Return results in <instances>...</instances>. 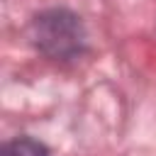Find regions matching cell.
Wrapping results in <instances>:
<instances>
[{
  "mask_svg": "<svg viewBox=\"0 0 156 156\" xmlns=\"http://www.w3.org/2000/svg\"><path fill=\"white\" fill-rule=\"evenodd\" d=\"M39 24L44 27V32L39 34L41 44L51 46L54 51H63V49H68V46H76V44L68 41V39H73V41L78 39L76 17H71V15H66V12H51V15H44V17L39 20Z\"/></svg>",
  "mask_w": 156,
  "mask_h": 156,
  "instance_id": "cell-1",
  "label": "cell"
},
{
  "mask_svg": "<svg viewBox=\"0 0 156 156\" xmlns=\"http://www.w3.org/2000/svg\"><path fill=\"white\" fill-rule=\"evenodd\" d=\"M0 156H49V151L44 144H39L32 136H17L2 146Z\"/></svg>",
  "mask_w": 156,
  "mask_h": 156,
  "instance_id": "cell-2",
  "label": "cell"
}]
</instances>
